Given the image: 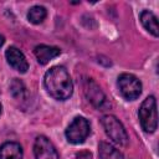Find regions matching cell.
<instances>
[{"mask_svg":"<svg viewBox=\"0 0 159 159\" xmlns=\"http://www.w3.org/2000/svg\"><path fill=\"white\" fill-rule=\"evenodd\" d=\"M43 84L51 97L57 101H66L72 96L73 83L63 66L51 67L43 77Z\"/></svg>","mask_w":159,"mask_h":159,"instance_id":"obj_1","label":"cell"},{"mask_svg":"<svg viewBox=\"0 0 159 159\" xmlns=\"http://www.w3.org/2000/svg\"><path fill=\"white\" fill-rule=\"evenodd\" d=\"M138 116H139L140 125L144 132L147 133L155 132L158 127V114H157V101L153 96H149L143 101Z\"/></svg>","mask_w":159,"mask_h":159,"instance_id":"obj_2","label":"cell"},{"mask_svg":"<svg viewBox=\"0 0 159 159\" xmlns=\"http://www.w3.org/2000/svg\"><path fill=\"white\" fill-rule=\"evenodd\" d=\"M101 123L104 128L106 134L118 145H127L128 144V134L124 129L123 124L119 122V119L112 114H106L102 117Z\"/></svg>","mask_w":159,"mask_h":159,"instance_id":"obj_3","label":"cell"},{"mask_svg":"<svg viewBox=\"0 0 159 159\" xmlns=\"http://www.w3.org/2000/svg\"><path fill=\"white\" fill-rule=\"evenodd\" d=\"M118 88L123 98L128 101L137 99L142 93V83L132 73H122L118 77Z\"/></svg>","mask_w":159,"mask_h":159,"instance_id":"obj_4","label":"cell"},{"mask_svg":"<svg viewBox=\"0 0 159 159\" xmlns=\"http://www.w3.org/2000/svg\"><path fill=\"white\" fill-rule=\"evenodd\" d=\"M91 130L89 122L83 117H76L66 129V138L72 144L83 143Z\"/></svg>","mask_w":159,"mask_h":159,"instance_id":"obj_5","label":"cell"},{"mask_svg":"<svg viewBox=\"0 0 159 159\" xmlns=\"http://www.w3.org/2000/svg\"><path fill=\"white\" fill-rule=\"evenodd\" d=\"M83 92L86 98L92 103V106H94L99 111H104L111 106L101 87L92 78H86L83 81Z\"/></svg>","mask_w":159,"mask_h":159,"instance_id":"obj_6","label":"cell"},{"mask_svg":"<svg viewBox=\"0 0 159 159\" xmlns=\"http://www.w3.org/2000/svg\"><path fill=\"white\" fill-rule=\"evenodd\" d=\"M35 159H60L55 145L45 135H40L34 143Z\"/></svg>","mask_w":159,"mask_h":159,"instance_id":"obj_7","label":"cell"},{"mask_svg":"<svg viewBox=\"0 0 159 159\" xmlns=\"http://www.w3.org/2000/svg\"><path fill=\"white\" fill-rule=\"evenodd\" d=\"M5 56H6V60L9 62V65L19 71L20 73H25L27 70H29V63H27V60L26 57L24 56V53L15 46H10L6 52H5Z\"/></svg>","mask_w":159,"mask_h":159,"instance_id":"obj_8","label":"cell"},{"mask_svg":"<svg viewBox=\"0 0 159 159\" xmlns=\"http://www.w3.org/2000/svg\"><path fill=\"white\" fill-rule=\"evenodd\" d=\"M34 53L39 61V63L41 65H46L51 60H53L55 57H57L61 53V50L58 47L55 46H47V45H39L35 47Z\"/></svg>","mask_w":159,"mask_h":159,"instance_id":"obj_9","label":"cell"},{"mask_svg":"<svg viewBox=\"0 0 159 159\" xmlns=\"http://www.w3.org/2000/svg\"><path fill=\"white\" fill-rule=\"evenodd\" d=\"M22 148L16 142H6L0 147V159H22Z\"/></svg>","mask_w":159,"mask_h":159,"instance_id":"obj_10","label":"cell"},{"mask_svg":"<svg viewBox=\"0 0 159 159\" xmlns=\"http://www.w3.org/2000/svg\"><path fill=\"white\" fill-rule=\"evenodd\" d=\"M140 22L144 26L147 31H149L154 37L159 36V29H158V19L157 16L149 11V10H143L140 12Z\"/></svg>","mask_w":159,"mask_h":159,"instance_id":"obj_11","label":"cell"},{"mask_svg":"<svg viewBox=\"0 0 159 159\" xmlns=\"http://www.w3.org/2000/svg\"><path fill=\"white\" fill-rule=\"evenodd\" d=\"M98 155L99 159H124L123 154L116 149L113 145L106 142H101L98 145Z\"/></svg>","mask_w":159,"mask_h":159,"instance_id":"obj_12","label":"cell"},{"mask_svg":"<svg viewBox=\"0 0 159 159\" xmlns=\"http://www.w3.org/2000/svg\"><path fill=\"white\" fill-rule=\"evenodd\" d=\"M46 15H47V11L43 6H40V5H35L32 6L29 12H27V19L30 22L37 25V24H41L45 19H46Z\"/></svg>","mask_w":159,"mask_h":159,"instance_id":"obj_13","label":"cell"},{"mask_svg":"<svg viewBox=\"0 0 159 159\" xmlns=\"http://www.w3.org/2000/svg\"><path fill=\"white\" fill-rule=\"evenodd\" d=\"M10 93L17 101L25 99L26 98V88H25V84L22 83V81H20L19 78H14L10 83Z\"/></svg>","mask_w":159,"mask_h":159,"instance_id":"obj_14","label":"cell"},{"mask_svg":"<svg viewBox=\"0 0 159 159\" xmlns=\"http://www.w3.org/2000/svg\"><path fill=\"white\" fill-rule=\"evenodd\" d=\"M76 159H92V154L88 150H81L76 154Z\"/></svg>","mask_w":159,"mask_h":159,"instance_id":"obj_15","label":"cell"},{"mask_svg":"<svg viewBox=\"0 0 159 159\" xmlns=\"http://www.w3.org/2000/svg\"><path fill=\"white\" fill-rule=\"evenodd\" d=\"M4 42H5V39H4V36H2V35H0V47L4 45Z\"/></svg>","mask_w":159,"mask_h":159,"instance_id":"obj_16","label":"cell"},{"mask_svg":"<svg viewBox=\"0 0 159 159\" xmlns=\"http://www.w3.org/2000/svg\"><path fill=\"white\" fill-rule=\"evenodd\" d=\"M1 109H2V107H1V104H0V114H1Z\"/></svg>","mask_w":159,"mask_h":159,"instance_id":"obj_17","label":"cell"}]
</instances>
